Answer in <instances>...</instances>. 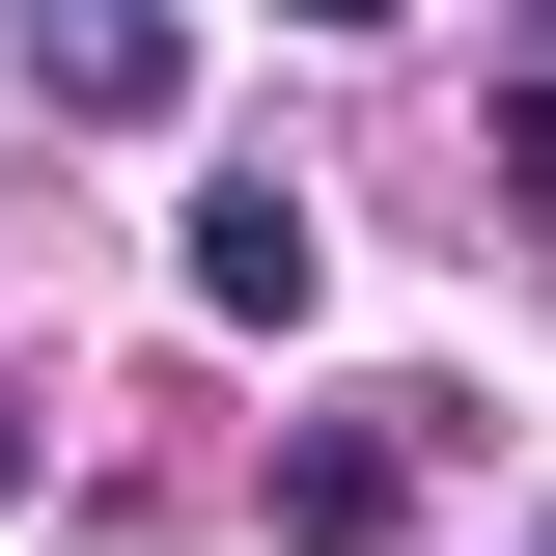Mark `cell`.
<instances>
[{"mask_svg": "<svg viewBox=\"0 0 556 556\" xmlns=\"http://www.w3.org/2000/svg\"><path fill=\"white\" fill-rule=\"evenodd\" d=\"M28 56H56V112H84V139H139L167 84H195V28H167V0H28Z\"/></svg>", "mask_w": 556, "mask_h": 556, "instance_id": "cell-2", "label": "cell"}, {"mask_svg": "<svg viewBox=\"0 0 556 556\" xmlns=\"http://www.w3.org/2000/svg\"><path fill=\"white\" fill-rule=\"evenodd\" d=\"M278 28H390V0H278Z\"/></svg>", "mask_w": 556, "mask_h": 556, "instance_id": "cell-5", "label": "cell"}, {"mask_svg": "<svg viewBox=\"0 0 556 556\" xmlns=\"http://www.w3.org/2000/svg\"><path fill=\"white\" fill-rule=\"evenodd\" d=\"M306 278H334L306 195H195V306H223V334H306Z\"/></svg>", "mask_w": 556, "mask_h": 556, "instance_id": "cell-3", "label": "cell"}, {"mask_svg": "<svg viewBox=\"0 0 556 556\" xmlns=\"http://www.w3.org/2000/svg\"><path fill=\"white\" fill-rule=\"evenodd\" d=\"M390 417H417V390H362V417L278 445V529H306V556H390V529H417V445H390Z\"/></svg>", "mask_w": 556, "mask_h": 556, "instance_id": "cell-1", "label": "cell"}, {"mask_svg": "<svg viewBox=\"0 0 556 556\" xmlns=\"http://www.w3.org/2000/svg\"><path fill=\"white\" fill-rule=\"evenodd\" d=\"M501 195H529V223H556V84H529V112H501Z\"/></svg>", "mask_w": 556, "mask_h": 556, "instance_id": "cell-4", "label": "cell"}, {"mask_svg": "<svg viewBox=\"0 0 556 556\" xmlns=\"http://www.w3.org/2000/svg\"><path fill=\"white\" fill-rule=\"evenodd\" d=\"M0 501H28V417H0Z\"/></svg>", "mask_w": 556, "mask_h": 556, "instance_id": "cell-6", "label": "cell"}]
</instances>
